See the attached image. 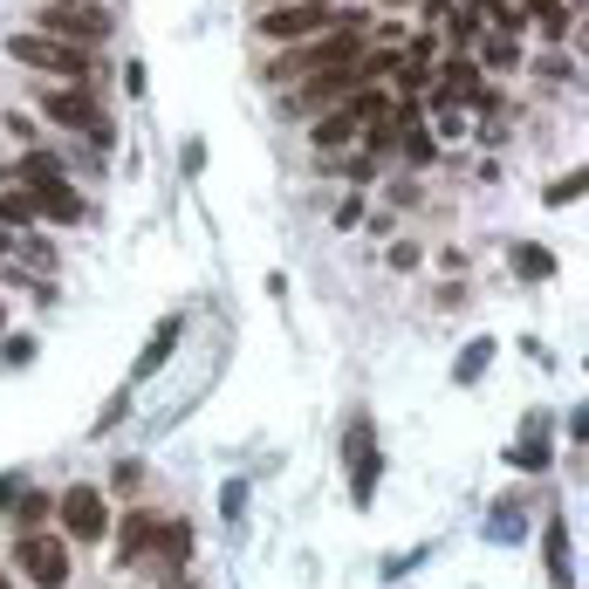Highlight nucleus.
I'll list each match as a JSON object with an SVG mask.
<instances>
[{"mask_svg":"<svg viewBox=\"0 0 589 589\" xmlns=\"http://www.w3.org/2000/svg\"><path fill=\"white\" fill-rule=\"evenodd\" d=\"M350 62H364V14H343V28L309 35L302 48H288V56L274 62V75L295 83V75H322V69H350Z\"/></svg>","mask_w":589,"mask_h":589,"instance_id":"obj_1","label":"nucleus"},{"mask_svg":"<svg viewBox=\"0 0 589 589\" xmlns=\"http://www.w3.org/2000/svg\"><path fill=\"white\" fill-rule=\"evenodd\" d=\"M8 56L21 69H42V75H69L75 90H83V75H90V48H75V42H56V35H8Z\"/></svg>","mask_w":589,"mask_h":589,"instance_id":"obj_2","label":"nucleus"},{"mask_svg":"<svg viewBox=\"0 0 589 589\" xmlns=\"http://www.w3.org/2000/svg\"><path fill=\"white\" fill-rule=\"evenodd\" d=\"M42 35L90 48V42H104V35H110V14L96 8V0H48V8H42Z\"/></svg>","mask_w":589,"mask_h":589,"instance_id":"obj_3","label":"nucleus"},{"mask_svg":"<svg viewBox=\"0 0 589 589\" xmlns=\"http://www.w3.org/2000/svg\"><path fill=\"white\" fill-rule=\"evenodd\" d=\"M14 562H21V576H28L35 589H62L69 582V542L62 534H21Z\"/></svg>","mask_w":589,"mask_h":589,"instance_id":"obj_4","label":"nucleus"},{"mask_svg":"<svg viewBox=\"0 0 589 589\" xmlns=\"http://www.w3.org/2000/svg\"><path fill=\"white\" fill-rule=\"evenodd\" d=\"M329 28H343V14L316 8V0H281V8L261 14V35H274V42H309V35H329Z\"/></svg>","mask_w":589,"mask_h":589,"instance_id":"obj_5","label":"nucleus"},{"mask_svg":"<svg viewBox=\"0 0 589 589\" xmlns=\"http://www.w3.org/2000/svg\"><path fill=\"white\" fill-rule=\"evenodd\" d=\"M343 467H350V494L370 507V494H377V425H370V412L350 419V432H343Z\"/></svg>","mask_w":589,"mask_h":589,"instance_id":"obj_6","label":"nucleus"},{"mask_svg":"<svg viewBox=\"0 0 589 589\" xmlns=\"http://www.w3.org/2000/svg\"><path fill=\"white\" fill-rule=\"evenodd\" d=\"M104 528H110L104 494H96V486H69L62 494V542H96Z\"/></svg>","mask_w":589,"mask_h":589,"instance_id":"obj_7","label":"nucleus"},{"mask_svg":"<svg viewBox=\"0 0 589 589\" xmlns=\"http://www.w3.org/2000/svg\"><path fill=\"white\" fill-rule=\"evenodd\" d=\"M48 117L69 123V131H90L96 144H110V123H104V110H96L83 90H56V96H48Z\"/></svg>","mask_w":589,"mask_h":589,"instance_id":"obj_8","label":"nucleus"},{"mask_svg":"<svg viewBox=\"0 0 589 589\" xmlns=\"http://www.w3.org/2000/svg\"><path fill=\"white\" fill-rule=\"evenodd\" d=\"M446 83H439V104H486V83H480V62H467V56H452L446 69Z\"/></svg>","mask_w":589,"mask_h":589,"instance_id":"obj_9","label":"nucleus"},{"mask_svg":"<svg viewBox=\"0 0 589 589\" xmlns=\"http://www.w3.org/2000/svg\"><path fill=\"white\" fill-rule=\"evenodd\" d=\"M356 90H370L364 75H356V62H350V69H322V83L302 90V110H322V104H337V96H356Z\"/></svg>","mask_w":589,"mask_h":589,"instance_id":"obj_10","label":"nucleus"},{"mask_svg":"<svg viewBox=\"0 0 589 589\" xmlns=\"http://www.w3.org/2000/svg\"><path fill=\"white\" fill-rule=\"evenodd\" d=\"M549 582L576 589V549H569V528H562V521H549Z\"/></svg>","mask_w":589,"mask_h":589,"instance_id":"obj_11","label":"nucleus"},{"mask_svg":"<svg viewBox=\"0 0 589 589\" xmlns=\"http://www.w3.org/2000/svg\"><path fill=\"white\" fill-rule=\"evenodd\" d=\"M178 337H186V316H165V322H158V337H151V350L138 356V370H131V377H151V370H158L165 356L178 350Z\"/></svg>","mask_w":589,"mask_h":589,"instance_id":"obj_12","label":"nucleus"},{"mask_svg":"<svg viewBox=\"0 0 589 589\" xmlns=\"http://www.w3.org/2000/svg\"><path fill=\"white\" fill-rule=\"evenodd\" d=\"M28 192H35V207H42L48 220H62V226H69L75 213H83V199H75V192L62 186V178H48V186H28Z\"/></svg>","mask_w":589,"mask_h":589,"instance_id":"obj_13","label":"nucleus"},{"mask_svg":"<svg viewBox=\"0 0 589 589\" xmlns=\"http://www.w3.org/2000/svg\"><path fill=\"white\" fill-rule=\"evenodd\" d=\"M515 467H521V473H542V467H549V425H542V419H528L521 446H515Z\"/></svg>","mask_w":589,"mask_h":589,"instance_id":"obj_14","label":"nucleus"},{"mask_svg":"<svg viewBox=\"0 0 589 589\" xmlns=\"http://www.w3.org/2000/svg\"><path fill=\"white\" fill-rule=\"evenodd\" d=\"M151 515H123V534H117V555H123V569H131V555H144L151 549Z\"/></svg>","mask_w":589,"mask_h":589,"instance_id":"obj_15","label":"nucleus"},{"mask_svg":"<svg viewBox=\"0 0 589 589\" xmlns=\"http://www.w3.org/2000/svg\"><path fill=\"white\" fill-rule=\"evenodd\" d=\"M42 207H35V192L28 186H21V192H0V226H8V234H14V226H28Z\"/></svg>","mask_w":589,"mask_h":589,"instance_id":"obj_16","label":"nucleus"},{"mask_svg":"<svg viewBox=\"0 0 589 589\" xmlns=\"http://www.w3.org/2000/svg\"><path fill=\"white\" fill-rule=\"evenodd\" d=\"M151 549H158L165 562H186L192 555V534L178 528V521H165V528H151Z\"/></svg>","mask_w":589,"mask_h":589,"instance_id":"obj_17","label":"nucleus"},{"mask_svg":"<svg viewBox=\"0 0 589 589\" xmlns=\"http://www.w3.org/2000/svg\"><path fill=\"white\" fill-rule=\"evenodd\" d=\"M528 8H534V21H542V35H549V42L569 35V8H562V0H528Z\"/></svg>","mask_w":589,"mask_h":589,"instance_id":"obj_18","label":"nucleus"},{"mask_svg":"<svg viewBox=\"0 0 589 589\" xmlns=\"http://www.w3.org/2000/svg\"><path fill=\"white\" fill-rule=\"evenodd\" d=\"M515 268H521L528 281H549V274H555V261H549V254H542V247H528V240L515 247Z\"/></svg>","mask_w":589,"mask_h":589,"instance_id":"obj_19","label":"nucleus"},{"mask_svg":"<svg viewBox=\"0 0 589 589\" xmlns=\"http://www.w3.org/2000/svg\"><path fill=\"white\" fill-rule=\"evenodd\" d=\"M21 178H28V186H48V178H62V165L48 158V151H28V158H21Z\"/></svg>","mask_w":589,"mask_h":589,"instance_id":"obj_20","label":"nucleus"},{"mask_svg":"<svg viewBox=\"0 0 589 589\" xmlns=\"http://www.w3.org/2000/svg\"><path fill=\"white\" fill-rule=\"evenodd\" d=\"M582 186H589V172H569V178H555V186H549V207H576V199H582Z\"/></svg>","mask_w":589,"mask_h":589,"instance_id":"obj_21","label":"nucleus"},{"mask_svg":"<svg viewBox=\"0 0 589 589\" xmlns=\"http://www.w3.org/2000/svg\"><path fill=\"white\" fill-rule=\"evenodd\" d=\"M494 515H500V521H494V528H486V534H494V542H507V534H521V507H515V500H500V507H494Z\"/></svg>","mask_w":589,"mask_h":589,"instance_id":"obj_22","label":"nucleus"},{"mask_svg":"<svg viewBox=\"0 0 589 589\" xmlns=\"http://www.w3.org/2000/svg\"><path fill=\"white\" fill-rule=\"evenodd\" d=\"M42 515H48V500H42V494H21V515H14V528H21V534H35V521H42Z\"/></svg>","mask_w":589,"mask_h":589,"instance_id":"obj_23","label":"nucleus"},{"mask_svg":"<svg viewBox=\"0 0 589 589\" xmlns=\"http://www.w3.org/2000/svg\"><path fill=\"white\" fill-rule=\"evenodd\" d=\"M486 356H494V343H486V337H480V343H467V364H459V377L473 384V377L486 370Z\"/></svg>","mask_w":589,"mask_h":589,"instance_id":"obj_24","label":"nucleus"},{"mask_svg":"<svg viewBox=\"0 0 589 589\" xmlns=\"http://www.w3.org/2000/svg\"><path fill=\"white\" fill-rule=\"evenodd\" d=\"M486 62H494V69H507V62H521V42H515V35H494V48H486Z\"/></svg>","mask_w":589,"mask_h":589,"instance_id":"obj_25","label":"nucleus"},{"mask_svg":"<svg viewBox=\"0 0 589 589\" xmlns=\"http://www.w3.org/2000/svg\"><path fill=\"white\" fill-rule=\"evenodd\" d=\"M220 500H226V521H240V515H247V486H240V480H226V494H220Z\"/></svg>","mask_w":589,"mask_h":589,"instance_id":"obj_26","label":"nucleus"},{"mask_svg":"<svg viewBox=\"0 0 589 589\" xmlns=\"http://www.w3.org/2000/svg\"><path fill=\"white\" fill-rule=\"evenodd\" d=\"M21 494H28V480H21V473H0V507H14Z\"/></svg>","mask_w":589,"mask_h":589,"instance_id":"obj_27","label":"nucleus"},{"mask_svg":"<svg viewBox=\"0 0 589 589\" xmlns=\"http://www.w3.org/2000/svg\"><path fill=\"white\" fill-rule=\"evenodd\" d=\"M110 480H117V494H131V486H138V459H117Z\"/></svg>","mask_w":589,"mask_h":589,"instance_id":"obj_28","label":"nucleus"},{"mask_svg":"<svg viewBox=\"0 0 589 589\" xmlns=\"http://www.w3.org/2000/svg\"><path fill=\"white\" fill-rule=\"evenodd\" d=\"M0 350H8V364H28V356H35V343H28V337H8Z\"/></svg>","mask_w":589,"mask_h":589,"instance_id":"obj_29","label":"nucleus"},{"mask_svg":"<svg viewBox=\"0 0 589 589\" xmlns=\"http://www.w3.org/2000/svg\"><path fill=\"white\" fill-rule=\"evenodd\" d=\"M8 247H14V234H8V226H0V254H8Z\"/></svg>","mask_w":589,"mask_h":589,"instance_id":"obj_30","label":"nucleus"},{"mask_svg":"<svg viewBox=\"0 0 589 589\" xmlns=\"http://www.w3.org/2000/svg\"><path fill=\"white\" fill-rule=\"evenodd\" d=\"M316 8H329V14H337V0H316Z\"/></svg>","mask_w":589,"mask_h":589,"instance_id":"obj_31","label":"nucleus"},{"mask_svg":"<svg viewBox=\"0 0 589 589\" xmlns=\"http://www.w3.org/2000/svg\"><path fill=\"white\" fill-rule=\"evenodd\" d=\"M0 589H14V582H8V569H0Z\"/></svg>","mask_w":589,"mask_h":589,"instance_id":"obj_32","label":"nucleus"},{"mask_svg":"<svg viewBox=\"0 0 589 589\" xmlns=\"http://www.w3.org/2000/svg\"><path fill=\"white\" fill-rule=\"evenodd\" d=\"M0 322H8V309H0Z\"/></svg>","mask_w":589,"mask_h":589,"instance_id":"obj_33","label":"nucleus"},{"mask_svg":"<svg viewBox=\"0 0 589 589\" xmlns=\"http://www.w3.org/2000/svg\"><path fill=\"white\" fill-rule=\"evenodd\" d=\"M274 8H281V0H274Z\"/></svg>","mask_w":589,"mask_h":589,"instance_id":"obj_34","label":"nucleus"}]
</instances>
